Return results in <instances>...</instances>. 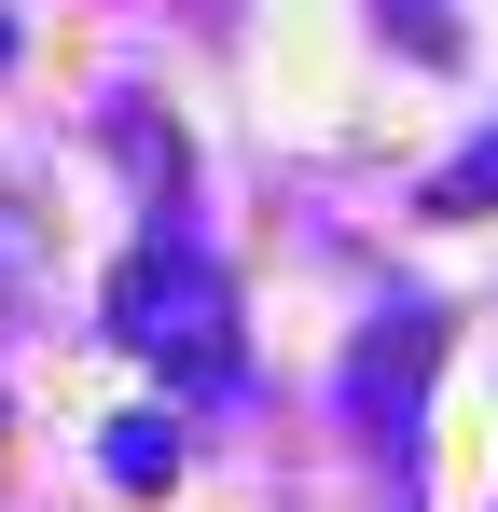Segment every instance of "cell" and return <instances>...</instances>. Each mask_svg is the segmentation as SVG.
<instances>
[{"label":"cell","instance_id":"2","mask_svg":"<svg viewBox=\"0 0 498 512\" xmlns=\"http://www.w3.org/2000/svg\"><path fill=\"white\" fill-rule=\"evenodd\" d=\"M166 471H180V429H166V416H125V429H111V485H166Z\"/></svg>","mask_w":498,"mask_h":512},{"label":"cell","instance_id":"4","mask_svg":"<svg viewBox=\"0 0 498 512\" xmlns=\"http://www.w3.org/2000/svg\"><path fill=\"white\" fill-rule=\"evenodd\" d=\"M0 70H14V14H0Z\"/></svg>","mask_w":498,"mask_h":512},{"label":"cell","instance_id":"1","mask_svg":"<svg viewBox=\"0 0 498 512\" xmlns=\"http://www.w3.org/2000/svg\"><path fill=\"white\" fill-rule=\"evenodd\" d=\"M111 333L139 346V360H180V374H222L236 360V305H222V277L180 250V236H153V250L111 277Z\"/></svg>","mask_w":498,"mask_h":512},{"label":"cell","instance_id":"3","mask_svg":"<svg viewBox=\"0 0 498 512\" xmlns=\"http://www.w3.org/2000/svg\"><path fill=\"white\" fill-rule=\"evenodd\" d=\"M485 194H498V139H471V153H457V167L429 180V208H485Z\"/></svg>","mask_w":498,"mask_h":512}]
</instances>
